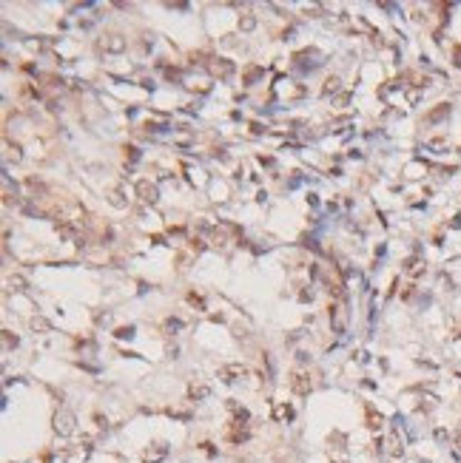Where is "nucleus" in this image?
<instances>
[{"mask_svg": "<svg viewBox=\"0 0 461 463\" xmlns=\"http://www.w3.org/2000/svg\"><path fill=\"white\" fill-rule=\"evenodd\" d=\"M330 321H333V332H345V327H347V307H345V301H333L330 304Z\"/></svg>", "mask_w": 461, "mask_h": 463, "instance_id": "f257e3e1", "label": "nucleus"}, {"mask_svg": "<svg viewBox=\"0 0 461 463\" xmlns=\"http://www.w3.org/2000/svg\"><path fill=\"white\" fill-rule=\"evenodd\" d=\"M240 378H248V367H242V364L219 367V381H222V384H237Z\"/></svg>", "mask_w": 461, "mask_h": 463, "instance_id": "f03ea898", "label": "nucleus"}, {"mask_svg": "<svg viewBox=\"0 0 461 463\" xmlns=\"http://www.w3.org/2000/svg\"><path fill=\"white\" fill-rule=\"evenodd\" d=\"M137 193H140V199L145 202V205H157V202H160V188L154 182H148V179H140V182H137Z\"/></svg>", "mask_w": 461, "mask_h": 463, "instance_id": "7ed1b4c3", "label": "nucleus"}, {"mask_svg": "<svg viewBox=\"0 0 461 463\" xmlns=\"http://www.w3.org/2000/svg\"><path fill=\"white\" fill-rule=\"evenodd\" d=\"M208 66V71H211V77H231L234 74V63L231 60H222V57H211V60L205 63Z\"/></svg>", "mask_w": 461, "mask_h": 463, "instance_id": "20e7f679", "label": "nucleus"}, {"mask_svg": "<svg viewBox=\"0 0 461 463\" xmlns=\"http://www.w3.org/2000/svg\"><path fill=\"white\" fill-rule=\"evenodd\" d=\"M291 389L296 395H311V389H313L311 375H308V372H293L291 375Z\"/></svg>", "mask_w": 461, "mask_h": 463, "instance_id": "39448f33", "label": "nucleus"}, {"mask_svg": "<svg viewBox=\"0 0 461 463\" xmlns=\"http://www.w3.org/2000/svg\"><path fill=\"white\" fill-rule=\"evenodd\" d=\"M54 432H60V435H71L74 432V415L69 409L57 412V418H54Z\"/></svg>", "mask_w": 461, "mask_h": 463, "instance_id": "423d86ee", "label": "nucleus"}, {"mask_svg": "<svg viewBox=\"0 0 461 463\" xmlns=\"http://www.w3.org/2000/svg\"><path fill=\"white\" fill-rule=\"evenodd\" d=\"M165 454H168V443L157 440V443H151V449L142 452V460H145V463H157V460H162Z\"/></svg>", "mask_w": 461, "mask_h": 463, "instance_id": "0eeeda50", "label": "nucleus"}, {"mask_svg": "<svg viewBox=\"0 0 461 463\" xmlns=\"http://www.w3.org/2000/svg\"><path fill=\"white\" fill-rule=\"evenodd\" d=\"M123 49H125L123 35H106L100 40V52H123Z\"/></svg>", "mask_w": 461, "mask_h": 463, "instance_id": "6e6552de", "label": "nucleus"}, {"mask_svg": "<svg viewBox=\"0 0 461 463\" xmlns=\"http://www.w3.org/2000/svg\"><path fill=\"white\" fill-rule=\"evenodd\" d=\"M248 426L245 423H237V420H231V429H228V440L231 443H242V440H248Z\"/></svg>", "mask_w": 461, "mask_h": 463, "instance_id": "1a4fd4ad", "label": "nucleus"}, {"mask_svg": "<svg viewBox=\"0 0 461 463\" xmlns=\"http://www.w3.org/2000/svg\"><path fill=\"white\" fill-rule=\"evenodd\" d=\"M364 412H367V429L379 432V429L384 426V418H381L379 412H376V406H373V403H367V406H364Z\"/></svg>", "mask_w": 461, "mask_h": 463, "instance_id": "9d476101", "label": "nucleus"}, {"mask_svg": "<svg viewBox=\"0 0 461 463\" xmlns=\"http://www.w3.org/2000/svg\"><path fill=\"white\" fill-rule=\"evenodd\" d=\"M447 117H450V105H447V103H441L438 108H433V111L427 114L424 120H427L430 125H433V123H441V120H447Z\"/></svg>", "mask_w": 461, "mask_h": 463, "instance_id": "9b49d317", "label": "nucleus"}, {"mask_svg": "<svg viewBox=\"0 0 461 463\" xmlns=\"http://www.w3.org/2000/svg\"><path fill=\"white\" fill-rule=\"evenodd\" d=\"M404 273H407V276H421V273H424V262H421L418 256H410L407 262H404Z\"/></svg>", "mask_w": 461, "mask_h": 463, "instance_id": "f8f14e48", "label": "nucleus"}, {"mask_svg": "<svg viewBox=\"0 0 461 463\" xmlns=\"http://www.w3.org/2000/svg\"><path fill=\"white\" fill-rule=\"evenodd\" d=\"M108 205H111V208H125V205H128V199L123 196V188H111V191H108Z\"/></svg>", "mask_w": 461, "mask_h": 463, "instance_id": "ddd939ff", "label": "nucleus"}, {"mask_svg": "<svg viewBox=\"0 0 461 463\" xmlns=\"http://www.w3.org/2000/svg\"><path fill=\"white\" fill-rule=\"evenodd\" d=\"M208 395H211V389H208L205 384H191V386H188V398H191V401H202V398H208Z\"/></svg>", "mask_w": 461, "mask_h": 463, "instance_id": "4468645a", "label": "nucleus"}, {"mask_svg": "<svg viewBox=\"0 0 461 463\" xmlns=\"http://www.w3.org/2000/svg\"><path fill=\"white\" fill-rule=\"evenodd\" d=\"M57 233H60V239H80L77 236V227L71 222H57Z\"/></svg>", "mask_w": 461, "mask_h": 463, "instance_id": "2eb2a0df", "label": "nucleus"}, {"mask_svg": "<svg viewBox=\"0 0 461 463\" xmlns=\"http://www.w3.org/2000/svg\"><path fill=\"white\" fill-rule=\"evenodd\" d=\"M293 418V409L288 403H274V420H291Z\"/></svg>", "mask_w": 461, "mask_h": 463, "instance_id": "dca6fc26", "label": "nucleus"}, {"mask_svg": "<svg viewBox=\"0 0 461 463\" xmlns=\"http://www.w3.org/2000/svg\"><path fill=\"white\" fill-rule=\"evenodd\" d=\"M387 446H390L387 452H390L393 457H401V454H404V443H401V440H399V435H396V432H393V435H390V440H387Z\"/></svg>", "mask_w": 461, "mask_h": 463, "instance_id": "f3484780", "label": "nucleus"}, {"mask_svg": "<svg viewBox=\"0 0 461 463\" xmlns=\"http://www.w3.org/2000/svg\"><path fill=\"white\" fill-rule=\"evenodd\" d=\"M339 88H342V80H339V77H328V80H325V86H322V94L330 97V94H336Z\"/></svg>", "mask_w": 461, "mask_h": 463, "instance_id": "a211bd4d", "label": "nucleus"}, {"mask_svg": "<svg viewBox=\"0 0 461 463\" xmlns=\"http://www.w3.org/2000/svg\"><path fill=\"white\" fill-rule=\"evenodd\" d=\"M29 327H32L35 332H49V330H52V324L46 321V318H40V315H35V318L29 321Z\"/></svg>", "mask_w": 461, "mask_h": 463, "instance_id": "6ab92c4d", "label": "nucleus"}, {"mask_svg": "<svg viewBox=\"0 0 461 463\" xmlns=\"http://www.w3.org/2000/svg\"><path fill=\"white\" fill-rule=\"evenodd\" d=\"M208 242H211L213 247H222V245H225V230H222V227H213L211 236H208Z\"/></svg>", "mask_w": 461, "mask_h": 463, "instance_id": "aec40b11", "label": "nucleus"}, {"mask_svg": "<svg viewBox=\"0 0 461 463\" xmlns=\"http://www.w3.org/2000/svg\"><path fill=\"white\" fill-rule=\"evenodd\" d=\"M259 77H262V69H259V66L248 69V71H245V86H251V83H257Z\"/></svg>", "mask_w": 461, "mask_h": 463, "instance_id": "412c9836", "label": "nucleus"}, {"mask_svg": "<svg viewBox=\"0 0 461 463\" xmlns=\"http://www.w3.org/2000/svg\"><path fill=\"white\" fill-rule=\"evenodd\" d=\"M188 304L196 307V310H205V298H202V296H196V293H188Z\"/></svg>", "mask_w": 461, "mask_h": 463, "instance_id": "4be33fe9", "label": "nucleus"}, {"mask_svg": "<svg viewBox=\"0 0 461 463\" xmlns=\"http://www.w3.org/2000/svg\"><path fill=\"white\" fill-rule=\"evenodd\" d=\"M177 330H182V321H179V318H168V321H165V332L174 335Z\"/></svg>", "mask_w": 461, "mask_h": 463, "instance_id": "5701e85b", "label": "nucleus"}, {"mask_svg": "<svg viewBox=\"0 0 461 463\" xmlns=\"http://www.w3.org/2000/svg\"><path fill=\"white\" fill-rule=\"evenodd\" d=\"M26 188H29L32 193H35V196H37V193H46V188H43L40 182H37L35 176H32V179H26Z\"/></svg>", "mask_w": 461, "mask_h": 463, "instance_id": "b1692460", "label": "nucleus"}, {"mask_svg": "<svg viewBox=\"0 0 461 463\" xmlns=\"http://www.w3.org/2000/svg\"><path fill=\"white\" fill-rule=\"evenodd\" d=\"M114 335H117V338H134V327H131V324H128V327H117Z\"/></svg>", "mask_w": 461, "mask_h": 463, "instance_id": "393cba45", "label": "nucleus"}, {"mask_svg": "<svg viewBox=\"0 0 461 463\" xmlns=\"http://www.w3.org/2000/svg\"><path fill=\"white\" fill-rule=\"evenodd\" d=\"M254 26H257V20H254V15H245V18L240 20V29H242V32H251Z\"/></svg>", "mask_w": 461, "mask_h": 463, "instance_id": "a878e982", "label": "nucleus"}, {"mask_svg": "<svg viewBox=\"0 0 461 463\" xmlns=\"http://www.w3.org/2000/svg\"><path fill=\"white\" fill-rule=\"evenodd\" d=\"M125 159H128V162H137V159H140V151L134 148V145H125Z\"/></svg>", "mask_w": 461, "mask_h": 463, "instance_id": "bb28decb", "label": "nucleus"}, {"mask_svg": "<svg viewBox=\"0 0 461 463\" xmlns=\"http://www.w3.org/2000/svg\"><path fill=\"white\" fill-rule=\"evenodd\" d=\"M9 284H12V287H15V290H23V284H26V279H23V276H12V279H9Z\"/></svg>", "mask_w": 461, "mask_h": 463, "instance_id": "cd10ccee", "label": "nucleus"}, {"mask_svg": "<svg viewBox=\"0 0 461 463\" xmlns=\"http://www.w3.org/2000/svg\"><path fill=\"white\" fill-rule=\"evenodd\" d=\"M427 145H430V148H435V151H441V148H447V140H441V137H438V140H430Z\"/></svg>", "mask_w": 461, "mask_h": 463, "instance_id": "c85d7f7f", "label": "nucleus"}, {"mask_svg": "<svg viewBox=\"0 0 461 463\" xmlns=\"http://www.w3.org/2000/svg\"><path fill=\"white\" fill-rule=\"evenodd\" d=\"M452 57H455V66L461 69V46H452Z\"/></svg>", "mask_w": 461, "mask_h": 463, "instance_id": "c756f323", "label": "nucleus"}, {"mask_svg": "<svg viewBox=\"0 0 461 463\" xmlns=\"http://www.w3.org/2000/svg\"><path fill=\"white\" fill-rule=\"evenodd\" d=\"M3 341H6V347H12V344H15V347H18V338H12L9 332H3Z\"/></svg>", "mask_w": 461, "mask_h": 463, "instance_id": "7c9ffc66", "label": "nucleus"}, {"mask_svg": "<svg viewBox=\"0 0 461 463\" xmlns=\"http://www.w3.org/2000/svg\"><path fill=\"white\" fill-rule=\"evenodd\" d=\"M299 298H302V301H311V298H313V290H302Z\"/></svg>", "mask_w": 461, "mask_h": 463, "instance_id": "2f4dec72", "label": "nucleus"}, {"mask_svg": "<svg viewBox=\"0 0 461 463\" xmlns=\"http://www.w3.org/2000/svg\"><path fill=\"white\" fill-rule=\"evenodd\" d=\"M251 131H254V134H262V131H265V128H262V125H259V123H251Z\"/></svg>", "mask_w": 461, "mask_h": 463, "instance_id": "473e14b6", "label": "nucleus"}, {"mask_svg": "<svg viewBox=\"0 0 461 463\" xmlns=\"http://www.w3.org/2000/svg\"><path fill=\"white\" fill-rule=\"evenodd\" d=\"M455 443H458V446H461V432H458V435H455Z\"/></svg>", "mask_w": 461, "mask_h": 463, "instance_id": "72a5a7b5", "label": "nucleus"}]
</instances>
